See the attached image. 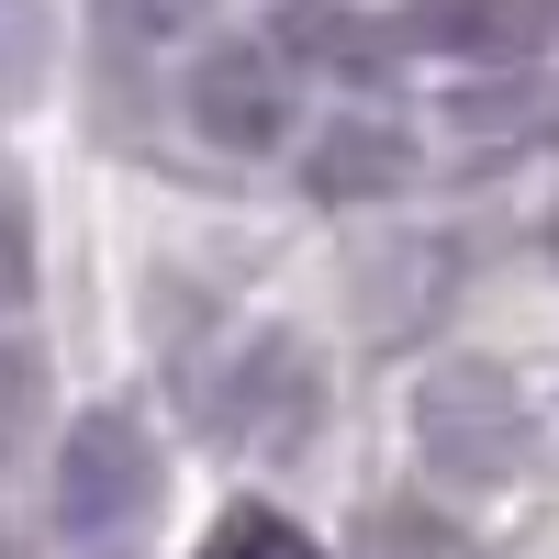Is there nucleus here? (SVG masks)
Instances as JSON below:
<instances>
[{"label": "nucleus", "instance_id": "1", "mask_svg": "<svg viewBox=\"0 0 559 559\" xmlns=\"http://www.w3.org/2000/svg\"><path fill=\"white\" fill-rule=\"evenodd\" d=\"M324 414V369L292 324H236L191 358V426L236 459H302Z\"/></svg>", "mask_w": 559, "mask_h": 559}, {"label": "nucleus", "instance_id": "5", "mask_svg": "<svg viewBox=\"0 0 559 559\" xmlns=\"http://www.w3.org/2000/svg\"><path fill=\"white\" fill-rule=\"evenodd\" d=\"M403 179H414V134L381 123V112H336L302 146V191L313 202H392Z\"/></svg>", "mask_w": 559, "mask_h": 559}, {"label": "nucleus", "instance_id": "7", "mask_svg": "<svg viewBox=\"0 0 559 559\" xmlns=\"http://www.w3.org/2000/svg\"><path fill=\"white\" fill-rule=\"evenodd\" d=\"M403 23H369V12H347V0H313V12L292 23V45L280 57H313V68H347V79H381L392 57H403Z\"/></svg>", "mask_w": 559, "mask_h": 559}, {"label": "nucleus", "instance_id": "10", "mask_svg": "<svg viewBox=\"0 0 559 559\" xmlns=\"http://www.w3.org/2000/svg\"><path fill=\"white\" fill-rule=\"evenodd\" d=\"M358 559H471V537L437 526V515H414V503H392V515H369Z\"/></svg>", "mask_w": 559, "mask_h": 559}, {"label": "nucleus", "instance_id": "4", "mask_svg": "<svg viewBox=\"0 0 559 559\" xmlns=\"http://www.w3.org/2000/svg\"><path fill=\"white\" fill-rule=\"evenodd\" d=\"M179 102H191V134L224 157H269L280 134H292V57L258 34H224L191 57V79H179Z\"/></svg>", "mask_w": 559, "mask_h": 559}, {"label": "nucleus", "instance_id": "11", "mask_svg": "<svg viewBox=\"0 0 559 559\" xmlns=\"http://www.w3.org/2000/svg\"><path fill=\"white\" fill-rule=\"evenodd\" d=\"M34 302V213H23V179H0V313Z\"/></svg>", "mask_w": 559, "mask_h": 559}, {"label": "nucleus", "instance_id": "8", "mask_svg": "<svg viewBox=\"0 0 559 559\" xmlns=\"http://www.w3.org/2000/svg\"><path fill=\"white\" fill-rule=\"evenodd\" d=\"M202 559H324L280 503H224L213 515V537H202Z\"/></svg>", "mask_w": 559, "mask_h": 559}, {"label": "nucleus", "instance_id": "3", "mask_svg": "<svg viewBox=\"0 0 559 559\" xmlns=\"http://www.w3.org/2000/svg\"><path fill=\"white\" fill-rule=\"evenodd\" d=\"M157 515V448L123 403H90L68 414L57 437V537L68 548H123L134 526Z\"/></svg>", "mask_w": 559, "mask_h": 559}, {"label": "nucleus", "instance_id": "12", "mask_svg": "<svg viewBox=\"0 0 559 559\" xmlns=\"http://www.w3.org/2000/svg\"><path fill=\"white\" fill-rule=\"evenodd\" d=\"M102 12H112V34H134V45H179L213 0H102Z\"/></svg>", "mask_w": 559, "mask_h": 559}, {"label": "nucleus", "instance_id": "15", "mask_svg": "<svg viewBox=\"0 0 559 559\" xmlns=\"http://www.w3.org/2000/svg\"><path fill=\"white\" fill-rule=\"evenodd\" d=\"M548 247H559V213H548Z\"/></svg>", "mask_w": 559, "mask_h": 559}, {"label": "nucleus", "instance_id": "6", "mask_svg": "<svg viewBox=\"0 0 559 559\" xmlns=\"http://www.w3.org/2000/svg\"><path fill=\"white\" fill-rule=\"evenodd\" d=\"M403 34L437 45V57H471V68H526L548 45V12L537 0H426Z\"/></svg>", "mask_w": 559, "mask_h": 559}, {"label": "nucleus", "instance_id": "14", "mask_svg": "<svg viewBox=\"0 0 559 559\" xmlns=\"http://www.w3.org/2000/svg\"><path fill=\"white\" fill-rule=\"evenodd\" d=\"M537 12H548V34H559V0H537Z\"/></svg>", "mask_w": 559, "mask_h": 559}, {"label": "nucleus", "instance_id": "9", "mask_svg": "<svg viewBox=\"0 0 559 559\" xmlns=\"http://www.w3.org/2000/svg\"><path fill=\"white\" fill-rule=\"evenodd\" d=\"M45 23H57V0H0V102L45 79Z\"/></svg>", "mask_w": 559, "mask_h": 559}, {"label": "nucleus", "instance_id": "2", "mask_svg": "<svg viewBox=\"0 0 559 559\" xmlns=\"http://www.w3.org/2000/svg\"><path fill=\"white\" fill-rule=\"evenodd\" d=\"M414 448H426L437 481L503 492V481L537 471V414H526V392L503 381V369L448 358V369H426V381H414Z\"/></svg>", "mask_w": 559, "mask_h": 559}, {"label": "nucleus", "instance_id": "13", "mask_svg": "<svg viewBox=\"0 0 559 559\" xmlns=\"http://www.w3.org/2000/svg\"><path fill=\"white\" fill-rule=\"evenodd\" d=\"M23 426H34V358L0 336V459H12V437H23Z\"/></svg>", "mask_w": 559, "mask_h": 559}]
</instances>
